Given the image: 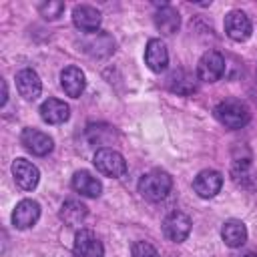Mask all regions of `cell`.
Segmentation results:
<instances>
[{
  "instance_id": "obj_9",
  "label": "cell",
  "mask_w": 257,
  "mask_h": 257,
  "mask_svg": "<svg viewBox=\"0 0 257 257\" xmlns=\"http://www.w3.org/2000/svg\"><path fill=\"white\" fill-rule=\"evenodd\" d=\"M72 251H74V257H104V247H102V243H100L98 237H96L92 231H88V229H82V231L76 233Z\"/></svg>"
},
{
  "instance_id": "obj_24",
  "label": "cell",
  "mask_w": 257,
  "mask_h": 257,
  "mask_svg": "<svg viewBox=\"0 0 257 257\" xmlns=\"http://www.w3.org/2000/svg\"><path fill=\"white\" fill-rule=\"evenodd\" d=\"M131 255H133V257H161L159 251H157L151 243H147V241H137V243H133Z\"/></svg>"
},
{
  "instance_id": "obj_11",
  "label": "cell",
  "mask_w": 257,
  "mask_h": 257,
  "mask_svg": "<svg viewBox=\"0 0 257 257\" xmlns=\"http://www.w3.org/2000/svg\"><path fill=\"white\" fill-rule=\"evenodd\" d=\"M12 175H14V181L16 185L22 189V191H32L36 189L38 181H40V173L36 169V165H32L30 161L26 159H16L12 163Z\"/></svg>"
},
{
  "instance_id": "obj_5",
  "label": "cell",
  "mask_w": 257,
  "mask_h": 257,
  "mask_svg": "<svg viewBox=\"0 0 257 257\" xmlns=\"http://www.w3.org/2000/svg\"><path fill=\"white\" fill-rule=\"evenodd\" d=\"M163 233L173 243L185 241L189 237V233H191V219H189V215H185L183 211L169 213L165 217V221H163Z\"/></svg>"
},
{
  "instance_id": "obj_14",
  "label": "cell",
  "mask_w": 257,
  "mask_h": 257,
  "mask_svg": "<svg viewBox=\"0 0 257 257\" xmlns=\"http://www.w3.org/2000/svg\"><path fill=\"white\" fill-rule=\"evenodd\" d=\"M16 88H18V92H20L22 98L34 100L42 92L40 76L32 68H22L20 72H16Z\"/></svg>"
},
{
  "instance_id": "obj_17",
  "label": "cell",
  "mask_w": 257,
  "mask_h": 257,
  "mask_svg": "<svg viewBox=\"0 0 257 257\" xmlns=\"http://www.w3.org/2000/svg\"><path fill=\"white\" fill-rule=\"evenodd\" d=\"M82 46H84V50H86L90 56L102 58V56H108V54L114 50V40H112L106 32H94V34H90L88 38H84Z\"/></svg>"
},
{
  "instance_id": "obj_12",
  "label": "cell",
  "mask_w": 257,
  "mask_h": 257,
  "mask_svg": "<svg viewBox=\"0 0 257 257\" xmlns=\"http://www.w3.org/2000/svg\"><path fill=\"white\" fill-rule=\"evenodd\" d=\"M100 20H102V16L94 6L80 4V6H74V10H72V22L82 32L94 34L98 30V26H100Z\"/></svg>"
},
{
  "instance_id": "obj_19",
  "label": "cell",
  "mask_w": 257,
  "mask_h": 257,
  "mask_svg": "<svg viewBox=\"0 0 257 257\" xmlns=\"http://www.w3.org/2000/svg\"><path fill=\"white\" fill-rule=\"evenodd\" d=\"M221 237L229 247H241L247 241V227L239 219H229L221 227Z\"/></svg>"
},
{
  "instance_id": "obj_10",
  "label": "cell",
  "mask_w": 257,
  "mask_h": 257,
  "mask_svg": "<svg viewBox=\"0 0 257 257\" xmlns=\"http://www.w3.org/2000/svg\"><path fill=\"white\" fill-rule=\"evenodd\" d=\"M40 217V205L32 199H22L12 211V225L16 229H30Z\"/></svg>"
},
{
  "instance_id": "obj_21",
  "label": "cell",
  "mask_w": 257,
  "mask_h": 257,
  "mask_svg": "<svg viewBox=\"0 0 257 257\" xmlns=\"http://www.w3.org/2000/svg\"><path fill=\"white\" fill-rule=\"evenodd\" d=\"M167 82H169V88L173 92L183 94V96H189V94H193L197 90V80L187 70H175V72H171V76H169Z\"/></svg>"
},
{
  "instance_id": "obj_1",
  "label": "cell",
  "mask_w": 257,
  "mask_h": 257,
  "mask_svg": "<svg viewBox=\"0 0 257 257\" xmlns=\"http://www.w3.org/2000/svg\"><path fill=\"white\" fill-rule=\"evenodd\" d=\"M173 189V177L167 171L155 169L145 173L139 179V193L141 197H145L147 201H163Z\"/></svg>"
},
{
  "instance_id": "obj_22",
  "label": "cell",
  "mask_w": 257,
  "mask_h": 257,
  "mask_svg": "<svg viewBox=\"0 0 257 257\" xmlns=\"http://www.w3.org/2000/svg\"><path fill=\"white\" fill-rule=\"evenodd\" d=\"M60 219L68 225V227H78L84 219H86V215H88V209H86V205L84 203H80V201H66V203H62V207H60Z\"/></svg>"
},
{
  "instance_id": "obj_8",
  "label": "cell",
  "mask_w": 257,
  "mask_h": 257,
  "mask_svg": "<svg viewBox=\"0 0 257 257\" xmlns=\"http://www.w3.org/2000/svg\"><path fill=\"white\" fill-rule=\"evenodd\" d=\"M20 143L24 145V149L28 153H32L36 157H46L54 147L52 139L38 128H24L20 135Z\"/></svg>"
},
{
  "instance_id": "obj_18",
  "label": "cell",
  "mask_w": 257,
  "mask_h": 257,
  "mask_svg": "<svg viewBox=\"0 0 257 257\" xmlns=\"http://www.w3.org/2000/svg\"><path fill=\"white\" fill-rule=\"evenodd\" d=\"M72 189L84 197H98L102 193L100 181L88 171H76L72 175Z\"/></svg>"
},
{
  "instance_id": "obj_13",
  "label": "cell",
  "mask_w": 257,
  "mask_h": 257,
  "mask_svg": "<svg viewBox=\"0 0 257 257\" xmlns=\"http://www.w3.org/2000/svg\"><path fill=\"white\" fill-rule=\"evenodd\" d=\"M145 62L153 72H163L169 64V52L161 38H151L145 46Z\"/></svg>"
},
{
  "instance_id": "obj_23",
  "label": "cell",
  "mask_w": 257,
  "mask_h": 257,
  "mask_svg": "<svg viewBox=\"0 0 257 257\" xmlns=\"http://www.w3.org/2000/svg\"><path fill=\"white\" fill-rule=\"evenodd\" d=\"M38 12L46 18V20H56L62 16L64 12V2L60 0H46V2H40L38 4Z\"/></svg>"
},
{
  "instance_id": "obj_4",
  "label": "cell",
  "mask_w": 257,
  "mask_h": 257,
  "mask_svg": "<svg viewBox=\"0 0 257 257\" xmlns=\"http://www.w3.org/2000/svg\"><path fill=\"white\" fill-rule=\"evenodd\" d=\"M225 74V56L217 50H207L197 64V76L203 82H217Z\"/></svg>"
},
{
  "instance_id": "obj_3",
  "label": "cell",
  "mask_w": 257,
  "mask_h": 257,
  "mask_svg": "<svg viewBox=\"0 0 257 257\" xmlns=\"http://www.w3.org/2000/svg\"><path fill=\"white\" fill-rule=\"evenodd\" d=\"M94 167L100 175L104 177H110V179H118L126 173V161L124 157L114 151V149H108V147H102L94 153Z\"/></svg>"
},
{
  "instance_id": "obj_20",
  "label": "cell",
  "mask_w": 257,
  "mask_h": 257,
  "mask_svg": "<svg viewBox=\"0 0 257 257\" xmlns=\"http://www.w3.org/2000/svg\"><path fill=\"white\" fill-rule=\"evenodd\" d=\"M155 24H157V28H159L163 34L171 36V34H175V32L179 30V26H181V16H179V12H177L173 6L163 4V8L157 10V14H155Z\"/></svg>"
},
{
  "instance_id": "obj_6",
  "label": "cell",
  "mask_w": 257,
  "mask_h": 257,
  "mask_svg": "<svg viewBox=\"0 0 257 257\" xmlns=\"http://www.w3.org/2000/svg\"><path fill=\"white\" fill-rule=\"evenodd\" d=\"M225 32H227V36L231 40L245 42L253 32L249 16L245 12H241V10H231L229 14H225Z\"/></svg>"
},
{
  "instance_id": "obj_15",
  "label": "cell",
  "mask_w": 257,
  "mask_h": 257,
  "mask_svg": "<svg viewBox=\"0 0 257 257\" xmlns=\"http://www.w3.org/2000/svg\"><path fill=\"white\" fill-rule=\"evenodd\" d=\"M60 86L62 90L72 96V98H78L86 86V78H84V72L78 68V66H66L62 72H60Z\"/></svg>"
},
{
  "instance_id": "obj_16",
  "label": "cell",
  "mask_w": 257,
  "mask_h": 257,
  "mask_svg": "<svg viewBox=\"0 0 257 257\" xmlns=\"http://www.w3.org/2000/svg\"><path fill=\"white\" fill-rule=\"evenodd\" d=\"M40 116L44 122L48 124H60L64 120H68L70 116V108L64 100H58V98H46L42 104H40Z\"/></svg>"
},
{
  "instance_id": "obj_2",
  "label": "cell",
  "mask_w": 257,
  "mask_h": 257,
  "mask_svg": "<svg viewBox=\"0 0 257 257\" xmlns=\"http://www.w3.org/2000/svg\"><path fill=\"white\" fill-rule=\"evenodd\" d=\"M215 118L227 128H243L251 120L249 106L237 98H225L215 106Z\"/></svg>"
},
{
  "instance_id": "obj_7",
  "label": "cell",
  "mask_w": 257,
  "mask_h": 257,
  "mask_svg": "<svg viewBox=\"0 0 257 257\" xmlns=\"http://www.w3.org/2000/svg\"><path fill=\"white\" fill-rule=\"evenodd\" d=\"M223 187V175L215 169H205L201 171L195 181H193V189L201 199H211L215 197Z\"/></svg>"
}]
</instances>
